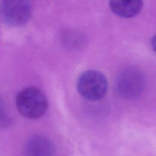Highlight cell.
Wrapping results in <instances>:
<instances>
[{
  "label": "cell",
  "instance_id": "obj_1",
  "mask_svg": "<svg viewBox=\"0 0 156 156\" xmlns=\"http://www.w3.org/2000/svg\"><path fill=\"white\" fill-rule=\"evenodd\" d=\"M16 106L22 116L35 119L44 115L48 107V101L46 95L40 89L30 87L23 89L18 94Z\"/></svg>",
  "mask_w": 156,
  "mask_h": 156
},
{
  "label": "cell",
  "instance_id": "obj_2",
  "mask_svg": "<svg viewBox=\"0 0 156 156\" xmlns=\"http://www.w3.org/2000/svg\"><path fill=\"white\" fill-rule=\"evenodd\" d=\"M77 89L83 98L92 101H98L105 96L108 81L101 72L87 70L79 76L77 82Z\"/></svg>",
  "mask_w": 156,
  "mask_h": 156
},
{
  "label": "cell",
  "instance_id": "obj_3",
  "mask_svg": "<svg viewBox=\"0 0 156 156\" xmlns=\"http://www.w3.org/2000/svg\"><path fill=\"white\" fill-rule=\"evenodd\" d=\"M32 13L29 0H1L0 14L2 20L13 27H21L29 20Z\"/></svg>",
  "mask_w": 156,
  "mask_h": 156
},
{
  "label": "cell",
  "instance_id": "obj_4",
  "mask_svg": "<svg viewBox=\"0 0 156 156\" xmlns=\"http://www.w3.org/2000/svg\"><path fill=\"white\" fill-rule=\"evenodd\" d=\"M144 77L136 68L125 69L119 75L116 88L119 93L126 98H133L139 96L144 87Z\"/></svg>",
  "mask_w": 156,
  "mask_h": 156
},
{
  "label": "cell",
  "instance_id": "obj_5",
  "mask_svg": "<svg viewBox=\"0 0 156 156\" xmlns=\"http://www.w3.org/2000/svg\"><path fill=\"white\" fill-rule=\"evenodd\" d=\"M25 152L26 156H54V147L48 138L34 135L27 140Z\"/></svg>",
  "mask_w": 156,
  "mask_h": 156
},
{
  "label": "cell",
  "instance_id": "obj_6",
  "mask_svg": "<svg viewBox=\"0 0 156 156\" xmlns=\"http://www.w3.org/2000/svg\"><path fill=\"white\" fill-rule=\"evenodd\" d=\"M143 0H109L112 11L116 15L129 18L138 15L143 7Z\"/></svg>",
  "mask_w": 156,
  "mask_h": 156
},
{
  "label": "cell",
  "instance_id": "obj_7",
  "mask_svg": "<svg viewBox=\"0 0 156 156\" xmlns=\"http://www.w3.org/2000/svg\"><path fill=\"white\" fill-rule=\"evenodd\" d=\"M11 124L10 116L2 102L0 101V126L7 127Z\"/></svg>",
  "mask_w": 156,
  "mask_h": 156
}]
</instances>
